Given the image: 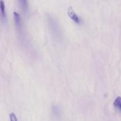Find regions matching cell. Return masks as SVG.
<instances>
[{"instance_id":"7","label":"cell","mask_w":121,"mask_h":121,"mask_svg":"<svg viewBox=\"0 0 121 121\" xmlns=\"http://www.w3.org/2000/svg\"><path fill=\"white\" fill-rule=\"evenodd\" d=\"M9 120H10V121H18L17 118L15 113H13V112H11V113H9Z\"/></svg>"},{"instance_id":"3","label":"cell","mask_w":121,"mask_h":121,"mask_svg":"<svg viewBox=\"0 0 121 121\" xmlns=\"http://www.w3.org/2000/svg\"><path fill=\"white\" fill-rule=\"evenodd\" d=\"M0 17L1 21L3 22H7V15L5 13V7L4 2L2 0L0 1Z\"/></svg>"},{"instance_id":"4","label":"cell","mask_w":121,"mask_h":121,"mask_svg":"<svg viewBox=\"0 0 121 121\" xmlns=\"http://www.w3.org/2000/svg\"><path fill=\"white\" fill-rule=\"evenodd\" d=\"M13 17H14V20L17 28V29L20 30L21 28V21L20 15L16 11H14L13 12Z\"/></svg>"},{"instance_id":"5","label":"cell","mask_w":121,"mask_h":121,"mask_svg":"<svg viewBox=\"0 0 121 121\" xmlns=\"http://www.w3.org/2000/svg\"><path fill=\"white\" fill-rule=\"evenodd\" d=\"M19 2L20 3V7L22 9L23 12L24 13H27V10H28V2L26 0H20Z\"/></svg>"},{"instance_id":"6","label":"cell","mask_w":121,"mask_h":121,"mask_svg":"<svg viewBox=\"0 0 121 121\" xmlns=\"http://www.w3.org/2000/svg\"><path fill=\"white\" fill-rule=\"evenodd\" d=\"M113 105L116 108L120 110L121 112V96H117V98L115 99V101L113 102Z\"/></svg>"},{"instance_id":"1","label":"cell","mask_w":121,"mask_h":121,"mask_svg":"<svg viewBox=\"0 0 121 121\" xmlns=\"http://www.w3.org/2000/svg\"><path fill=\"white\" fill-rule=\"evenodd\" d=\"M48 21L49 24L50 25L51 30H52L53 35H55V37H56V39H60V37H61L60 29L55 19L52 17V16H49Z\"/></svg>"},{"instance_id":"2","label":"cell","mask_w":121,"mask_h":121,"mask_svg":"<svg viewBox=\"0 0 121 121\" xmlns=\"http://www.w3.org/2000/svg\"><path fill=\"white\" fill-rule=\"evenodd\" d=\"M67 14L68 15V16L73 20L74 21H75L77 23L79 24L80 23L81 20V18L78 16L77 14V13L74 11L73 8H72L71 6L68 7L67 9Z\"/></svg>"}]
</instances>
